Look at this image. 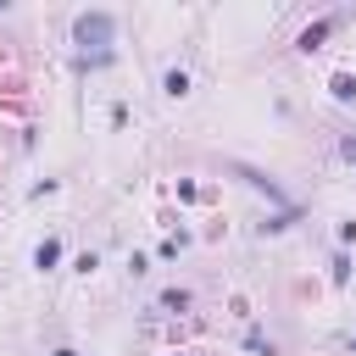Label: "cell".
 I'll return each instance as SVG.
<instances>
[{
    "label": "cell",
    "mask_w": 356,
    "mask_h": 356,
    "mask_svg": "<svg viewBox=\"0 0 356 356\" xmlns=\"http://www.w3.org/2000/svg\"><path fill=\"white\" fill-rule=\"evenodd\" d=\"M339 156H345V161H356V134H339Z\"/></svg>",
    "instance_id": "9c48e42d"
},
{
    "label": "cell",
    "mask_w": 356,
    "mask_h": 356,
    "mask_svg": "<svg viewBox=\"0 0 356 356\" xmlns=\"http://www.w3.org/2000/svg\"><path fill=\"white\" fill-rule=\"evenodd\" d=\"M161 89H167V95H189V72H184V67H172V72L161 78Z\"/></svg>",
    "instance_id": "8992f818"
},
{
    "label": "cell",
    "mask_w": 356,
    "mask_h": 356,
    "mask_svg": "<svg viewBox=\"0 0 356 356\" xmlns=\"http://www.w3.org/2000/svg\"><path fill=\"white\" fill-rule=\"evenodd\" d=\"M56 356H78V350H56Z\"/></svg>",
    "instance_id": "30bf717a"
},
{
    "label": "cell",
    "mask_w": 356,
    "mask_h": 356,
    "mask_svg": "<svg viewBox=\"0 0 356 356\" xmlns=\"http://www.w3.org/2000/svg\"><path fill=\"white\" fill-rule=\"evenodd\" d=\"M234 178H245V184H250L256 195H267V200H273L278 211H295V200L284 195V184H278V178H267L261 167H250V161H234Z\"/></svg>",
    "instance_id": "7a4b0ae2"
},
{
    "label": "cell",
    "mask_w": 356,
    "mask_h": 356,
    "mask_svg": "<svg viewBox=\"0 0 356 356\" xmlns=\"http://www.w3.org/2000/svg\"><path fill=\"white\" fill-rule=\"evenodd\" d=\"M111 33H117V17H111V11H83V17L72 22L78 67H100V61H111Z\"/></svg>",
    "instance_id": "6da1fadb"
},
{
    "label": "cell",
    "mask_w": 356,
    "mask_h": 356,
    "mask_svg": "<svg viewBox=\"0 0 356 356\" xmlns=\"http://www.w3.org/2000/svg\"><path fill=\"white\" fill-rule=\"evenodd\" d=\"M161 306H167V312H184V306H189V295H184V289H167V295H161Z\"/></svg>",
    "instance_id": "52a82bcc"
},
{
    "label": "cell",
    "mask_w": 356,
    "mask_h": 356,
    "mask_svg": "<svg viewBox=\"0 0 356 356\" xmlns=\"http://www.w3.org/2000/svg\"><path fill=\"white\" fill-rule=\"evenodd\" d=\"M339 22H345V11H328V17L306 22V28H300V50H323V39H328V33L339 28Z\"/></svg>",
    "instance_id": "3957f363"
},
{
    "label": "cell",
    "mask_w": 356,
    "mask_h": 356,
    "mask_svg": "<svg viewBox=\"0 0 356 356\" xmlns=\"http://www.w3.org/2000/svg\"><path fill=\"white\" fill-rule=\"evenodd\" d=\"M328 89H334V100H356V72H334Z\"/></svg>",
    "instance_id": "5b68a950"
},
{
    "label": "cell",
    "mask_w": 356,
    "mask_h": 356,
    "mask_svg": "<svg viewBox=\"0 0 356 356\" xmlns=\"http://www.w3.org/2000/svg\"><path fill=\"white\" fill-rule=\"evenodd\" d=\"M56 261H61V239H39V245H33V267H39V273H50Z\"/></svg>",
    "instance_id": "277c9868"
},
{
    "label": "cell",
    "mask_w": 356,
    "mask_h": 356,
    "mask_svg": "<svg viewBox=\"0 0 356 356\" xmlns=\"http://www.w3.org/2000/svg\"><path fill=\"white\" fill-rule=\"evenodd\" d=\"M345 278H350V256L339 250V256H334V284H345Z\"/></svg>",
    "instance_id": "ba28073f"
},
{
    "label": "cell",
    "mask_w": 356,
    "mask_h": 356,
    "mask_svg": "<svg viewBox=\"0 0 356 356\" xmlns=\"http://www.w3.org/2000/svg\"><path fill=\"white\" fill-rule=\"evenodd\" d=\"M350 350H356V339H350Z\"/></svg>",
    "instance_id": "8fae6325"
}]
</instances>
